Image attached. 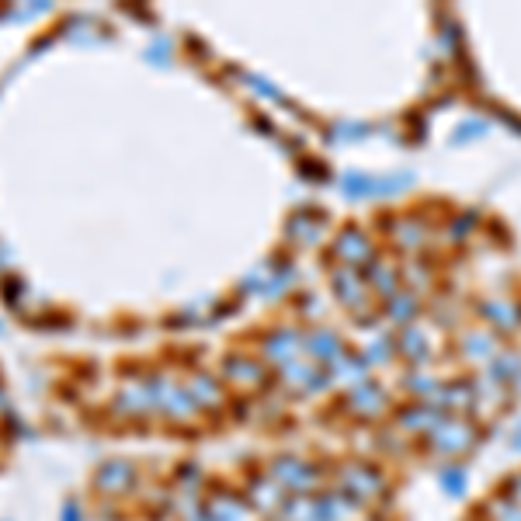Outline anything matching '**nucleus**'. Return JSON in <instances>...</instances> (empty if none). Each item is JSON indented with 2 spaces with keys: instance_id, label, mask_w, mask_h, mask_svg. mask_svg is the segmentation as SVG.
<instances>
[{
  "instance_id": "nucleus-3",
  "label": "nucleus",
  "mask_w": 521,
  "mask_h": 521,
  "mask_svg": "<svg viewBox=\"0 0 521 521\" xmlns=\"http://www.w3.org/2000/svg\"><path fill=\"white\" fill-rule=\"evenodd\" d=\"M442 487L449 490L452 497L466 494V476H462V469H456V466H449V469H445V476H442Z\"/></svg>"
},
{
  "instance_id": "nucleus-2",
  "label": "nucleus",
  "mask_w": 521,
  "mask_h": 521,
  "mask_svg": "<svg viewBox=\"0 0 521 521\" xmlns=\"http://www.w3.org/2000/svg\"><path fill=\"white\" fill-rule=\"evenodd\" d=\"M376 390H358L355 396H351V407H358V414H376V410L386 407L383 396H372Z\"/></svg>"
},
{
  "instance_id": "nucleus-1",
  "label": "nucleus",
  "mask_w": 521,
  "mask_h": 521,
  "mask_svg": "<svg viewBox=\"0 0 521 521\" xmlns=\"http://www.w3.org/2000/svg\"><path fill=\"white\" fill-rule=\"evenodd\" d=\"M431 442H435L438 452H445V456H459V452H469V445L476 442V435L466 421H449V417H445V421L431 431Z\"/></svg>"
}]
</instances>
